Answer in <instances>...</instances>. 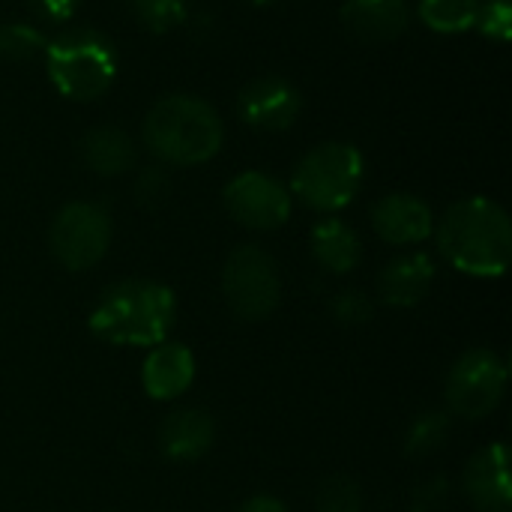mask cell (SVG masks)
Masks as SVG:
<instances>
[{
  "label": "cell",
  "instance_id": "cell-10",
  "mask_svg": "<svg viewBox=\"0 0 512 512\" xmlns=\"http://www.w3.org/2000/svg\"><path fill=\"white\" fill-rule=\"evenodd\" d=\"M462 489L477 512H510V447L504 441L480 447L462 471Z\"/></svg>",
  "mask_w": 512,
  "mask_h": 512
},
{
  "label": "cell",
  "instance_id": "cell-27",
  "mask_svg": "<svg viewBox=\"0 0 512 512\" xmlns=\"http://www.w3.org/2000/svg\"><path fill=\"white\" fill-rule=\"evenodd\" d=\"M447 501H450V483L444 477H432L417 486L411 512H444Z\"/></svg>",
  "mask_w": 512,
  "mask_h": 512
},
{
  "label": "cell",
  "instance_id": "cell-19",
  "mask_svg": "<svg viewBox=\"0 0 512 512\" xmlns=\"http://www.w3.org/2000/svg\"><path fill=\"white\" fill-rule=\"evenodd\" d=\"M453 432V417L450 411H441V408H432V411H423L417 414L411 423H408V432H405V453L411 459H420V456H432L438 453L447 438Z\"/></svg>",
  "mask_w": 512,
  "mask_h": 512
},
{
  "label": "cell",
  "instance_id": "cell-14",
  "mask_svg": "<svg viewBox=\"0 0 512 512\" xmlns=\"http://www.w3.org/2000/svg\"><path fill=\"white\" fill-rule=\"evenodd\" d=\"M435 276V261L426 252L399 255L378 276V300L393 309H414L429 297Z\"/></svg>",
  "mask_w": 512,
  "mask_h": 512
},
{
  "label": "cell",
  "instance_id": "cell-23",
  "mask_svg": "<svg viewBox=\"0 0 512 512\" xmlns=\"http://www.w3.org/2000/svg\"><path fill=\"white\" fill-rule=\"evenodd\" d=\"M129 6L135 18L153 33H165L186 18V0H129Z\"/></svg>",
  "mask_w": 512,
  "mask_h": 512
},
{
  "label": "cell",
  "instance_id": "cell-13",
  "mask_svg": "<svg viewBox=\"0 0 512 512\" xmlns=\"http://www.w3.org/2000/svg\"><path fill=\"white\" fill-rule=\"evenodd\" d=\"M372 228L384 243L417 246L432 237L435 213L423 198L411 192H393L372 207Z\"/></svg>",
  "mask_w": 512,
  "mask_h": 512
},
{
  "label": "cell",
  "instance_id": "cell-30",
  "mask_svg": "<svg viewBox=\"0 0 512 512\" xmlns=\"http://www.w3.org/2000/svg\"><path fill=\"white\" fill-rule=\"evenodd\" d=\"M255 3H276V0H255Z\"/></svg>",
  "mask_w": 512,
  "mask_h": 512
},
{
  "label": "cell",
  "instance_id": "cell-20",
  "mask_svg": "<svg viewBox=\"0 0 512 512\" xmlns=\"http://www.w3.org/2000/svg\"><path fill=\"white\" fill-rule=\"evenodd\" d=\"M417 12L435 33H462L477 24L480 0H420Z\"/></svg>",
  "mask_w": 512,
  "mask_h": 512
},
{
  "label": "cell",
  "instance_id": "cell-9",
  "mask_svg": "<svg viewBox=\"0 0 512 512\" xmlns=\"http://www.w3.org/2000/svg\"><path fill=\"white\" fill-rule=\"evenodd\" d=\"M225 210L234 222L252 231H276L291 219L294 195L288 186L264 171L237 174L222 192Z\"/></svg>",
  "mask_w": 512,
  "mask_h": 512
},
{
  "label": "cell",
  "instance_id": "cell-7",
  "mask_svg": "<svg viewBox=\"0 0 512 512\" xmlns=\"http://www.w3.org/2000/svg\"><path fill=\"white\" fill-rule=\"evenodd\" d=\"M510 366L492 348H471L456 357L444 381L447 411L465 420L489 417L507 393Z\"/></svg>",
  "mask_w": 512,
  "mask_h": 512
},
{
  "label": "cell",
  "instance_id": "cell-3",
  "mask_svg": "<svg viewBox=\"0 0 512 512\" xmlns=\"http://www.w3.org/2000/svg\"><path fill=\"white\" fill-rule=\"evenodd\" d=\"M141 135L147 150L159 162L192 168L210 162L222 150L225 126L210 102L198 96L174 93L150 108Z\"/></svg>",
  "mask_w": 512,
  "mask_h": 512
},
{
  "label": "cell",
  "instance_id": "cell-1",
  "mask_svg": "<svg viewBox=\"0 0 512 512\" xmlns=\"http://www.w3.org/2000/svg\"><path fill=\"white\" fill-rule=\"evenodd\" d=\"M432 234L444 261L465 276L501 279L510 270V213L492 198L474 195L450 204Z\"/></svg>",
  "mask_w": 512,
  "mask_h": 512
},
{
  "label": "cell",
  "instance_id": "cell-2",
  "mask_svg": "<svg viewBox=\"0 0 512 512\" xmlns=\"http://www.w3.org/2000/svg\"><path fill=\"white\" fill-rule=\"evenodd\" d=\"M177 297L156 279H123L108 285L87 312V330L117 348H153L168 339Z\"/></svg>",
  "mask_w": 512,
  "mask_h": 512
},
{
  "label": "cell",
  "instance_id": "cell-15",
  "mask_svg": "<svg viewBox=\"0 0 512 512\" xmlns=\"http://www.w3.org/2000/svg\"><path fill=\"white\" fill-rule=\"evenodd\" d=\"M216 441V423L204 408H177L159 429V450L171 462H198Z\"/></svg>",
  "mask_w": 512,
  "mask_h": 512
},
{
  "label": "cell",
  "instance_id": "cell-6",
  "mask_svg": "<svg viewBox=\"0 0 512 512\" xmlns=\"http://www.w3.org/2000/svg\"><path fill=\"white\" fill-rule=\"evenodd\" d=\"M222 294L228 309L243 321H264L279 309L282 276L276 258L255 246H237L222 267Z\"/></svg>",
  "mask_w": 512,
  "mask_h": 512
},
{
  "label": "cell",
  "instance_id": "cell-11",
  "mask_svg": "<svg viewBox=\"0 0 512 512\" xmlns=\"http://www.w3.org/2000/svg\"><path fill=\"white\" fill-rule=\"evenodd\" d=\"M300 108H303V102H300L297 87L288 84L285 78H276V75L249 81L237 96L240 117L261 132L291 129L300 117Z\"/></svg>",
  "mask_w": 512,
  "mask_h": 512
},
{
  "label": "cell",
  "instance_id": "cell-29",
  "mask_svg": "<svg viewBox=\"0 0 512 512\" xmlns=\"http://www.w3.org/2000/svg\"><path fill=\"white\" fill-rule=\"evenodd\" d=\"M237 512H288V507L273 495H252Z\"/></svg>",
  "mask_w": 512,
  "mask_h": 512
},
{
  "label": "cell",
  "instance_id": "cell-4",
  "mask_svg": "<svg viewBox=\"0 0 512 512\" xmlns=\"http://www.w3.org/2000/svg\"><path fill=\"white\" fill-rule=\"evenodd\" d=\"M45 66L51 84L66 99L93 102L117 78V51L93 30H66L45 45Z\"/></svg>",
  "mask_w": 512,
  "mask_h": 512
},
{
  "label": "cell",
  "instance_id": "cell-5",
  "mask_svg": "<svg viewBox=\"0 0 512 512\" xmlns=\"http://www.w3.org/2000/svg\"><path fill=\"white\" fill-rule=\"evenodd\" d=\"M363 171V156L354 144L327 141L297 162L288 192L315 213H339L360 195Z\"/></svg>",
  "mask_w": 512,
  "mask_h": 512
},
{
  "label": "cell",
  "instance_id": "cell-12",
  "mask_svg": "<svg viewBox=\"0 0 512 512\" xmlns=\"http://www.w3.org/2000/svg\"><path fill=\"white\" fill-rule=\"evenodd\" d=\"M195 354L183 342H159L147 348L141 363V387L153 402H177L195 384Z\"/></svg>",
  "mask_w": 512,
  "mask_h": 512
},
{
  "label": "cell",
  "instance_id": "cell-28",
  "mask_svg": "<svg viewBox=\"0 0 512 512\" xmlns=\"http://www.w3.org/2000/svg\"><path fill=\"white\" fill-rule=\"evenodd\" d=\"M36 6V12L42 18H51V21H63V18H72L75 9H78V0H30Z\"/></svg>",
  "mask_w": 512,
  "mask_h": 512
},
{
  "label": "cell",
  "instance_id": "cell-24",
  "mask_svg": "<svg viewBox=\"0 0 512 512\" xmlns=\"http://www.w3.org/2000/svg\"><path fill=\"white\" fill-rule=\"evenodd\" d=\"M330 312L333 318L342 324V327H363L372 321L375 315V303L369 300V294H363L360 288H345L333 297L330 303Z\"/></svg>",
  "mask_w": 512,
  "mask_h": 512
},
{
  "label": "cell",
  "instance_id": "cell-22",
  "mask_svg": "<svg viewBox=\"0 0 512 512\" xmlns=\"http://www.w3.org/2000/svg\"><path fill=\"white\" fill-rule=\"evenodd\" d=\"M318 512H363V489L348 474H333L318 489Z\"/></svg>",
  "mask_w": 512,
  "mask_h": 512
},
{
  "label": "cell",
  "instance_id": "cell-18",
  "mask_svg": "<svg viewBox=\"0 0 512 512\" xmlns=\"http://www.w3.org/2000/svg\"><path fill=\"white\" fill-rule=\"evenodd\" d=\"M84 165L102 177L126 174L135 165V141L117 126H96L81 141Z\"/></svg>",
  "mask_w": 512,
  "mask_h": 512
},
{
  "label": "cell",
  "instance_id": "cell-25",
  "mask_svg": "<svg viewBox=\"0 0 512 512\" xmlns=\"http://www.w3.org/2000/svg\"><path fill=\"white\" fill-rule=\"evenodd\" d=\"M480 33H486L489 39L507 42L512 36V3L510 0H486L480 3L477 12V24Z\"/></svg>",
  "mask_w": 512,
  "mask_h": 512
},
{
  "label": "cell",
  "instance_id": "cell-21",
  "mask_svg": "<svg viewBox=\"0 0 512 512\" xmlns=\"http://www.w3.org/2000/svg\"><path fill=\"white\" fill-rule=\"evenodd\" d=\"M48 39L42 36V30H36L33 24H0V57L12 60V63H24L33 60L39 54H45Z\"/></svg>",
  "mask_w": 512,
  "mask_h": 512
},
{
  "label": "cell",
  "instance_id": "cell-16",
  "mask_svg": "<svg viewBox=\"0 0 512 512\" xmlns=\"http://www.w3.org/2000/svg\"><path fill=\"white\" fill-rule=\"evenodd\" d=\"M345 30L369 45L402 36L411 24V6L405 0H348L342 6Z\"/></svg>",
  "mask_w": 512,
  "mask_h": 512
},
{
  "label": "cell",
  "instance_id": "cell-8",
  "mask_svg": "<svg viewBox=\"0 0 512 512\" xmlns=\"http://www.w3.org/2000/svg\"><path fill=\"white\" fill-rule=\"evenodd\" d=\"M111 213L96 201H69L57 210L48 228V249L54 261L72 273L96 267L111 246Z\"/></svg>",
  "mask_w": 512,
  "mask_h": 512
},
{
  "label": "cell",
  "instance_id": "cell-17",
  "mask_svg": "<svg viewBox=\"0 0 512 512\" xmlns=\"http://www.w3.org/2000/svg\"><path fill=\"white\" fill-rule=\"evenodd\" d=\"M309 249H312L315 264L321 270L333 273V276H345V273L357 270L360 261H363V240H360V234L348 222H342L336 216L321 219L312 228Z\"/></svg>",
  "mask_w": 512,
  "mask_h": 512
},
{
  "label": "cell",
  "instance_id": "cell-26",
  "mask_svg": "<svg viewBox=\"0 0 512 512\" xmlns=\"http://www.w3.org/2000/svg\"><path fill=\"white\" fill-rule=\"evenodd\" d=\"M168 192H171V180L159 165L144 168L135 180V198L141 207H159L168 198Z\"/></svg>",
  "mask_w": 512,
  "mask_h": 512
}]
</instances>
